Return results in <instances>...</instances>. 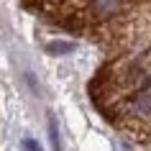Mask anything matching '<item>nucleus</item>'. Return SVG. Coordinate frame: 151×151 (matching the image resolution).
Masks as SVG:
<instances>
[{
  "mask_svg": "<svg viewBox=\"0 0 151 151\" xmlns=\"http://www.w3.org/2000/svg\"><path fill=\"white\" fill-rule=\"evenodd\" d=\"M120 0H95V13L97 16H113L118 10Z\"/></svg>",
  "mask_w": 151,
  "mask_h": 151,
  "instance_id": "obj_1",
  "label": "nucleus"
},
{
  "mask_svg": "<svg viewBox=\"0 0 151 151\" xmlns=\"http://www.w3.org/2000/svg\"><path fill=\"white\" fill-rule=\"evenodd\" d=\"M46 49L51 51V54H69L74 46H72V44H64V41H51Z\"/></svg>",
  "mask_w": 151,
  "mask_h": 151,
  "instance_id": "obj_2",
  "label": "nucleus"
},
{
  "mask_svg": "<svg viewBox=\"0 0 151 151\" xmlns=\"http://www.w3.org/2000/svg\"><path fill=\"white\" fill-rule=\"evenodd\" d=\"M23 146H26V149H39V143H36V141H23Z\"/></svg>",
  "mask_w": 151,
  "mask_h": 151,
  "instance_id": "obj_3",
  "label": "nucleus"
}]
</instances>
